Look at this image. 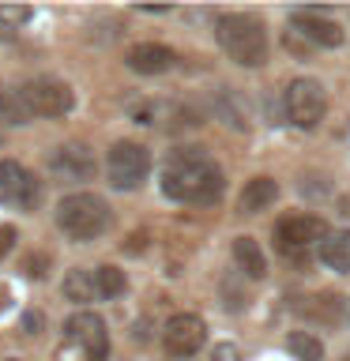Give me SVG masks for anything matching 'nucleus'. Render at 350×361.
<instances>
[{
	"instance_id": "1",
	"label": "nucleus",
	"mask_w": 350,
	"mask_h": 361,
	"mask_svg": "<svg viewBox=\"0 0 350 361\" xmlns=\"http://www.w3.org/2000/svg\"><path fill=\"white\" fill-rule=\"evenodd\" d=\"M162 192L181 203H215L222 196V169L196 147H177L166 158Z\"/></svg>"
},
{
	"instance_id": "2",
	"label": "nucleus",
	"mask_w": 350,
	"mask_h": 361,
	"mask_svg": "<svg viewBox=\"0 0 350 361\" xmlns=\"http://www.w3.org/2000/svg\"><path fill=\"white\" fill-rule=\"evenodd\" d=\"M219 45L222 53L237 61L241 68H260L267 61V34H264V23L248 11H234V16H222L219 19Z\"/></svg>"
},
{
	"instance_id": "3",
	"label": "nucleus",
	"mask_w": 350,
	"mask_h": 361,
	"mask_svg": "<svg viewBox=\"0 0 350 361\" xmlns=\"http://www.w3.org/2000/svg\"><path fill=\"white\" fill-rule=\"evenodd\" d=\"M56 226L76 241H95L109 226V207L95 192H72L56 203Z\"/></svg>"
},
{
	"instance_id": "4",
	"label": "nucleus",
	"mask_w": 350,
	"mask_h": 361,
	"mask_svg": "<svg viewBox=\"0 0 350 361\" xmlns=\"http://www.w3.org/2000/svg\"><path fill=\"white\" fill-rule=\"evenodd\" d=\"M109 335L98 312H76L64 324L61 338V361H106Z\"/></svg>"
},
{
	"instance_id": "5",
	"label": "nucleus",
	"mask_w": 350,
	"mask_h": 361,
	"mask_svg": "<svg viewBox=\"0 0 350 361\" xmlns=\"http://www.w3.org/2000/svg\"><path fill=\"white\" fill-rule=\"evenodd\" d=\"M147 169H151V151L143 143H132V140H121L109 147V158H106V173H109V185L121 188V192H132L143 185Z\"/></svg>"
},
{
	"instance_id": "6",
	"label": "nucleus",
	"mask_w": 350,
	"mask_h": 361,
	"mask_svg": "<svg viewBox=\"0 0 350 361\" xmlns=\"http://www.w3.org/2000/svg\"><path fill=\"white\" fill-rule=\"evenodd\" d=\"M327 109V98H324V87L316 79L301 75L286 87V117L298 124V128H316Z\"/></svg>"
},
{
	"instance_id": "7",
	"label": "nucleus",
	"mask_w": 350,
	"mask_h": 361,
	"mask_svg": "<svg viewBox=\"0 0 350 361\" xmlns=\"http://www.w3.org/2000/svg\"><path fill=\"white\" fill-rule=\"evenodd\" d=\"M38 196H42L38 177H34L27 166L4 158V162H0V203H8L11 211H34L38 207Z\"/></svg>"
},
{
	"instance_id": "8",
	"label": "nucleus",
	"mask_w": 350,
	"mask_h": 361,
	"mask_svg": "<svg viewBox=\"0 0 350 361\" xmlns=\"http://www.w3.org/2000/svg\"><path fill=\"white\" fill-rule=\"evenodd\" d=\"M23 98H27L34 117H61V113H68L76 102L72 87L61 83V79H49V75L30 79V83L23 87Z\"/></svg>"
},
{
	"instance_id": "9",
	"label": "nucleus",
	"mask_w": 350,
	"mask_h": 361,
	"mask_svg": "<svg viewBox=\"0 0 350 361\" xmlns=\"http://www.w3.org/2000/svg\"><path fill=\"white\" fill-rule=\"evenodd\" d=\"M203 338H207V324H203L200 316H192V312H181L166 324L162 346H166L169 357H192L203 346Z\"/></svg>"
},
{
	"instance_id": "10",
	"label": "nucleus",
	"mask_w": 350,
	"mask_h": 361,
	"mask_svg": "<svg viewBox=\"0 0 350 361\" xmlns=\"http://www.w3.org/2000/svg\"><path fill=\"white\" fill-rule=\"evenodd\" d=\"M320 237H327V226L324 219H316V214H286V219H279L275 226V241L282 252H298V248H309L316 245Z\"/></svg>"
},
{
	"instance_id": "11",
	"label": "nucleus",
	"mask_w": 350,
	"mask_h": 361,
	"mask_svg": "<svg viewBox=\"0 0 350 361\" xmlns=\"http://www.w3.org/2000/svg\"><path fill=\"white\" fill-rule=\"evenodd\" d=\"M294 30L305 34L313 45H324V49L343 45V27H339V23H332L327 16H320V11H309V8H298V11H294Z\"/></svg>"
},
{
	"instance_id": "12",
	"label": "nucleus",
	"mask_w": 350,
	"mask_h": 361,
	"mask_svg": "<svg viewBox=\"0 0 350 361\" xmlns=\"http://www.w3.org/2000/svg\"><path fill=\"white\" fill-rule=\"evenodd\" d=\"M45 162H49V173L64 177V180H87L90 173H95V158H90V151L87 147H76V143L56 147Z\"/></svg>"
},
{
	"instance_id": "13",
	"label": "nucleus",
	"mask_w": 350,
	"mask_h": 361,
	"mask_svg": "<svg viewBox=\"0 0 350 361\" xmlns=\"http://www.w3.org/2000/svg\"><path fill=\"white\" fill-rule=\"evenodd\" d=\"M124 61H128V68L140 75H158V72H169V68H174V49H166V45H158V42H140L128 49Z\"/></svg>"
},
{
	"instance_id": "14",
	"label": "nucleus",
	"mask_w": 350,
	"mask_h": 361,
	"mask_svg": "<svg viewBox=\"0 0 350 361\" xmlns=\"http://www.w3.org/2000/svg\"><path fill=\"white\" fill-rule=\"evenodd\" d=\"M275 196H279V185L271 177H253L245 185V192H241V200H237V207H241V214H256V211H264V207H271L275 203Z\"/></svg>"
},
{
	"instance_id": "15",
	"label": "nucleus",
	"mask_w": 350,
	"mask_h": 361,
	"mask_svg": "<svg viewBox=\"0 0 350 361\" xmlns=\"http://www.w3.org/2000/svg\"><path fill=\"white\" fill-rule=\"evenodd\" d=\"M234 259H237V271H245L248 279H264L267 275V259H264V252H260L256 237H237L234 241Z\"/></svg>"
},
{
	"instance_id": "16",
	"label": "nucleus",
	"mask_w": 350,
	"mask_h": 361,
	"mask_svg": "<svg viewBox=\"0 0 350 361\" xmlns=\"http://www.w3.org/2000/svg\"><path fill=\"white\" fill-rule=\"evenodd\" d=\"M298 312H305L309 320H320V324H339L343 320V298H335V293H316V298H305L298 305Z\"/></svg>"
},
{
	"instance_id": "17",
	"label": "nucleus",
	"mask_w": 350,
	"mask_h": 361,
	"mask_svg": "<svg viewBox=\"0 0 350 361\" xmlns=\"http://www.w3.org/2000/svg\"><path fill=\"white\" fill-rule=\"evenodd\" d=\"M320 259L332 271H350V230L332 233L327 241H320Z\"/></svg>"
},
{
	"instance_id": "18",
	"label": "nucleus",
	"mask_w": 350,
	"mask_h": 361,
	"mask_svg": "<svg viewBox=\"0 0 350 361\" xmlns=\"http://www.w3.org/2000/svg\"><path fill=\"white\" fill-rule=\"evenodd\" d=\"M34 117L23 90H11V87H0V121L4 124H27Z\"/></svg>"
},
{
	"instance_id": "19",
	"label": "nucleus",
	"mask_w": 350,
	"mask_h": 361,
	"mask_svg": "<svg viewBox=\"0 0 350 361\" xmlns=\"http://www.w3.org/2000/svg\"><path fill=\"white\" fill-rule=\"evenodd\" d=\"M286 350L298 361H320L324 357V343L313 331H290L286 335Z\"/></svg>"
},
{
	"instance_id": "20",
	"label": "nucleus",
	"mask_w": 350,
	"mask_h": 361,
	"mask_svg": "<svg viewBox=\"0 0 350 361\" xmlns=\"http://www.w3.org/2000/svg\"><path fill=\"white\" fill-rule=\"evenodd\" d=\"M64 293H68V301H90V298L98 293L95 275H90V271H68V279H64Z\"/></svg>"
},
{
	"instance_id": "21",
	"label": "nucleus",
	"mask_w": 350,
	"mask_h": 361,
	"mask_svg": "<svg viewBox=\"0 0 350 361\" xmlns=\"http://www.w3.org/2000/svg\"><path fill=\"white\" fill-rule=\"evenodd\" d=\"M95 286H98V293H106V298H121L124 293V271L121 267H98L95 271Z\"/></svg>"
},
{
	"instance_id": "22",
	"label": "nucleus",
	"mask_w": 350,
	"mask_h": 361,
	"mask_svg": "<svg viewBox=\"0 0 350 361\" xmlns=\"http://www.w3.org/2000/svg\"><path fill=\"white\" fill-rule=\"evenodd\" d=\"M30 19V8L23 4H0V38H11L23 23Z\"/></svg>"
},
{
	"instance_id": "23",
	"label": "nucleus",
	"mask_w": 350,
	"mask_h": 361,
	"mask_svg": "<svg viewBox=\"0 0 350 361\" xmlns=\"http://www.w3.org/2000/svg\"><path fill=\"white\" fill-rule=\"evenodd\" d=\"M211 361H245V357H241V350H237L234 343H222V346H215Z\"/></svg>"
},
{
	"instance_id": "24",
	"label": "nucleus",
	"mask_w": 350,
	"mask_h": 361,
	"mask_svg": "<svg viewBox=\"0 0 350 361\" xmlns=\"http://www.w3.org/2000/svg\"><path fill=\"white\" fill-rule=\"evenodd\" d=\"M11 245H16V230H11V226H0V256H8Z\"/></svg>"
},
{
	"instance_id": "25",
	"label": "nucleus",
	"mask_w": 350,
	"mask_h": 361,
	"mask_svg": "<svg viewBox=\"0 0 350 361\" xmlns=\"http://www.w3.org/2000/svg\"><path fill=\"white\" fill-rule=\"evenodd\" d=\"M143 245H147V233H128V241H124L128 252H143Z\"/></svg>"
},
{
	"instance_id": "26",
	"label": "nucleus",
	"mask_w": 350,
	"mask_h": 361,
	"mask_svg": "<svg viewBox=\"0 0 350 361\" xmlns=\"http://www.w3.org/2000/svg\"><path fill=\"white\" fill-rule=\"evenodd\" d=\"M27 327H30V335H38V327H42V316H38V312H30V316H27Z\"/></svg>"
},
{
	"instance_id": "27",
	"label": "nucleus",
	"mask_w": 350,
	"mask_h": 361,
	"mask_svg": "<svg viewBox=\"0 0 350 361\" xmlns=\"http://www.w3.org/2000/svg\"><path fill=\"white\" fill-rule=\"evenodd\" d=\"M30 275H34V279L45 275V271H42V256H34V259H30Z\"/></svg>"
},
{
	"instance_id": "28",
	"label": "nucleus",
	"mask_w": 350,
	"mask_h": 361,
	"mask_svg": "<svg viewBox=\"0 0 350 361\" xmlns=\"http://www.w3.org/2000/svg\"><path fill=\"white\" fill-rule=\"evenodd\" d=\"M8 301H11V293H8V286H0V312H8Z\"/></svg>"
},
{
	"instance_id": "29",
	"label": "nucleus",
	"mask_w": 350,
	"mask_h": 361,
	"mask_svg": "<svg viewBox=\"0 0 350 361\" xmlns=\"http://www.w3.org/2000/svg\"><path fill=\"white\" fill-rule=\"evenodd\" d=\"M339 214H346V219H350V196L339 200Z\"/></svg>"
},
{
	"instance_id": "30",
	"label": "nucleus",
	"mask_w": 350,
	"mask_h": 361,
	"mask_svg": "<svg viewBox=\"0 0 350 361\" xmlns=\"http://www.w3.org/2000/svg\"><path fill=\"white\" fill-rule=\"evenodd\" d=\"M346 361H350V357H346Z\"/></svg>"
}]
</instances>
